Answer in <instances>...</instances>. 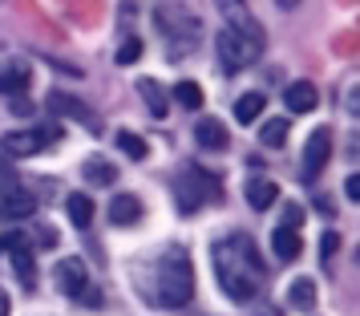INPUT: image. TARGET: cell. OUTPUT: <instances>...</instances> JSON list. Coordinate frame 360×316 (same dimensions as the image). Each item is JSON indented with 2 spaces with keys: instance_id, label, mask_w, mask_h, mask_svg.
<instances>
[{
  "instance_id": "6da1fadb",
  "label": "cell",
  "mask_w": 360,
  "mask_h": 316,
  "mask_svg": "<svg viewBox=\"0 0 360 316\" xmlns=\"http://www.w3.org/2000/svg\"><path fill=\"white\" fill-rule=\"evenodd\" d=\"M214 272H219V288L231 300H239V304H247L263 288V280H267L259 248H255V239L247 232H235L214 244Z\"/></svg>"
},
{
  "instance_id": "7a4b0ae2",
  "label": "cell",
  "mask_w": 360,
  "mask_h": 316,
  "mask_svg": "<svg viewBox=\"0 0 360 316\" xmlns=\"http://www.w3.org/2000/svg\"><path fill=\"white\" fill-rule=\"evenodd\" d=\"M195 296V264L186 248L170 244V248L158 255V300L166 308H186Z\"/></svg>"
},
{
  "instance_id": "3957f363",
  "label": "cell",
  "mask_w": 360,
  "mask_h": 316,
  "mask_svg": "<svg viewBox=\"0 0 360 316\" xmlns=\"http://www.w3.org/2000/svg\"><path fill=\"white\" fill-rule=\"evenodd\" d=\"M223 195V183H219V175H211L207 167H195V163H186V167L174 175V203H179L182 215H195L198 207H207Z\"/></svg>"
},
{
  "instance_id": "277c9868",
  "label": "cell",
  "mask_w": 360,
  "mask_h": 316,
  "mask_svg": "<svg viewBox=\"0 0 360 316\" xmlns=\"http://www.w3.org/2000/svg\"><path fill=\"white\" fill-rule=\"evenodd\" d=\"M154 25H158V33L170 37V45H174V61L179 57H186V49L198 41V33H202V25H198V17L186 8V4H179V0H170V4H158L154 8Z\"/></svg>"
},
{
  "instance_id": "5b68a950",
  "label": "cell",
  "mask_w": 360,
  "mask_h": 316,
  "mask_svg": "<svg viewBox=\"0 0 360 316\" xmlns=\"http://www.w3.org/2000/svg\"><path fill=\"white\" fill-rule=\"evenodd\" d=\"M263 33H239V29H223L214 37V49H219V65L227 73H239V69L255 65L263 53Z\"/></svg>"
},
{
  "instance_id": "8992f818",
  "label": "cell",
  "mask_w": 360,
  "mask_h": 316,
  "mask_svg": "<svg viewBox=\"0 0 360 316\" xmlns=\"http://www.w3.org/2000/svg\"><path fill=\"white\" fill-rule=\"evenodd\" d=\"M61 142V126H33V130H13L0 138V154L8 158H33Z\"/></svg>"
},
{
  "instance_id": "52a82bcc",
  "label": "cell",
  "mask_w": 360,
  "mask_h": 316,
  "mask_svg": "<svg viewBox=\"0 0 360 316\" xmlns=\"http://www.w3.org/2000/svg\"><path fill=\"white\" fill-rule=\"evenodd\" d=\"M37 211V195L25 187L17 170H0V219H29Z\"/></svg>"
},
{
  "instance_id": "ba28073f",
  "label": "cell",
  "mask_w": 360,
  "mask_h": 316,
  "mask_svg": "<svg viewBox=\"0 0 360 316\" xmlns=\"http://www.w3.org/2000/svg\"><path fill=\"white\" fill-rule=\"evenodd\" d=\"M45 110H49L53 118H73L82 130L89 134H101V118L85 106L82 98H73V94H65V89H53L49 98H45Z\"/></svg>"
},
{
  "instance_id": "9c48e42d",
  "label": "cell",
  "mask_w": 360,
  "mask_h": 316,
  "mask_svg": "<svg viewBox=\"0 0 360 316\" xmlns=\"http://www.w3.org/2000/svg\"><path fill=\"white\" fill-rule=\"evenodd\" d=\"M0 251H8L17 280L33 292V284H37V260H33V244H29V235H20V232L0 235Z\"/></svg>"
},
{
  "instance_id": "30bf717a",
  "label": "cell",
  "mask_w": 360,
  "mask_h": 316,
  "mask_svg": "<svg viewBox=\"0 0 360 316\" xmlns=\"http://www.w3.org/2000/svg\"><path fill=\"white\" fill-rule=\"evenodd\" d=\"M328 158H332V130H328V126H320V130H311L308 146H304V163H300V179H304V183L311 187L316 179H320V175H324Z\"/></svg>"
},
{
  "instance_id": "8fae6325",
  "label": "cell",
  "mask_w": 360,
  "mask_h": 316,
  "mask_svg": "<svg viewBox=\"0 0 360 316\" xmlns=\"http://www.w3.org/2000/svg\"><path fill=\"white\" fill-rule=\"evenodd\" d=\"M57 288H61V296H82V288L89 284V267H85L82 255H65L61 264H57Z\"/></svg>"
},
{
  "instance_id": "7c38bea8",
  "label": "cell",
  "mask_w": 360,
  "mask_h": 316,
  "mask_svg": "<svg viewBox=\"0 0 360 316\" xmlns=\"http://www.w3.org/2000/svg\"><path fill=\"white\" fill-rule=\"evenodd\" d=\"M195 142L202 150H227L231 138H227V126L219 118H198L195 122Z\"/></svg>"
},
{
  "instance_id": "4fadbf2b",
  "label": "cell",
  "mask_w": 360,
  "mask_h": 316,
  "mask_svg": "<svg viewBox=\"0 0 360 316\" xmlns=\"http://www.w3.org/2000/svg\"><path fill=\"white\" fill-rule=\"evenodd\" d=\"M283 101H288V110L292 114H311L316 106H320V89L311 82H292L283 89Z\"/></svg>"
},
{
  "instance_id": "5bb4252c",
  "label": "cell",
  "mask_w": 360,
  "mask_h": 316,
  "mask_svg": "<svg viewBox=\"0 0 360 316\" xmlns=\"http://www.w3.org/2000/svg\"><path fill=\"white\" fill-rule=\"evenodd\" d=\"M138 94H142V101H146V110L154 118H158V122H162L166 114H170V98H166V89L158 82H154V77H138Z\"/></svg>"
},
{
  "instance_id": "9a60e30c",
  "label": "cell",
  "mask_w": 360,
  "mask_h": 316,
  "mask_svg": "<svg viewBox=\"0 0 360 316\" xmlns=\"http://www.w3.org/2000/svg\"><path fill=\"white\" fill-rule=\"evenodd\" d=\"M110 219H114L117 227H134V223H142V199H138V195H114V203H110Z\"/></svg>"
},
{
  "instance_id": "2e32d148",
  "label": "cell",
  "mask_w": 360,
  "mask_h": 316,
  "mask_svg": "<svg viewBox=\"0 0 360 316\" xmlns=\"http://www.w3.org/2000/svg\"><path fill=\"white\" fill-rule=\"evenodd\" d=\"M65 215L73 227H89L94 223V199L85 195V191H73V195H65Z\"/></svg>"
},
{
  "instance_id": "e0dca14e",
  "label": "cell",
  "mask_w": 360,
  "mask_h": 316,
  "mask_svg": "<svg viewBox=\"0 0 360 316\" xmlns=\"http://www.w3.org/2000/svg\"><path fill=\"white\" fill-rule=\"evenodd\" d=\"M29 85H33V73H29V65H8V69H0V94L17 98V94H25Z\"/></svg>"
},
{
  "instance_id": "ac0fdd59",
  "label": "cell",
  "mask_w": 360,
  "mask_h": 316,
  "mask_svg": "<svg viewBox=\"0 0 360 316\" xmlns=\"http://www.w3.org/2000/svg\"><path fill=\"white\" fill-rule=\"evenodd\" d=\"M288 304H292L295 312H311V308H316V280H308V276L292 280V288H288Z\"/></svg>"
},
{
  "instance_id": "d6986e66",
  "label": "cell",
  "mask_w": 360,
  "mask_h": 316,
  "mask_svg": "<svg viewBox=\"0 0 360 316\" xmlns=\"http://www.w3.org/2000/svg\"><path fill=\"white\" fill-rule=\"evenodd\" d=\"M243 195H247V203H251L255 211H263V207H271V203L279 199V187L271 183V179H251Z\"/></svg>"
},
{
  "instance_id": "ffe728a7",
  "label": "cell",
  "mask_w": 360,
  "mask_h": 316,
  "mask_svg": "<svg viewBox=\"0 0 360 316\" xmlns=\"http://www.w3.org/2000/svg\"><path fill=\"white\" fill-rule=\"evenodd\" d=\"M82 175L89 179V183H98V187L117 183V167L110 163V158H85V163H82Z\"/></svg>"
},
{
  "instance_id": "44dd1931",
  "label": "cell",
  "mask_w": 360,
  "mask_h": 316,
  "mask_svg": "<svg viewBox=\"0 0 360 316\" xmlns=\"http://www.w3.org/2000/svg\"><path fill=\"white\" fill-rule=\"evenodd\" d=\"M263 110H267V98H263L259 89H255V94H243V98L235 101V118H239L243 126H255Z\"/></svg>"
},
{
  "instance_id": "7402d4cb",
  "label": "cell",
  "mask_w": 360,
  "mask_h": 316,
  "mask_svg": "<svg viewBox=\"0 0 360 316\" xmlns=\"http://www.w3.org/2000/svg\"><path fill=\"white\" fill-rule=\"evenodd\" d=\"M271 248H276L279 260H300L304 244H300V232H292V227H276V235H271Z\"/></svg>"
},
{
  "instance_id": "603a6c76",
  "label": "cell",
  "mask_w": 360,
  "mask_h": 316,
  "mask_svg": "<svg viewBox=\"0 0 360 316\" xmlns=\"http://www.w3.org/2000/svg\"><path fill=\"white\" fill-rule=\"evenodd\" d=\"M288 130H292V118H267V122L259 126V142L276 150V146H283Z\"/></svg>"
},
{
  "instance_id": "cb8c5ba5",
  "label": "cell",
  "mask_w": 360,
  "mask_h": 316,
  "mask_svg": "<svg viewBox=\"0 0 360 316\" xmlns=\"http://www.w3.org/2000/svg\"><path fill=\"white\" fill-rule=\"evenodd\" d=\"M117 150H122L126 158H134V163H142L150 154L146 138H142V134H130V130H117Z\"/></svg>"
},
{
  "instance_id": "d4e9b609",
  "label": "cell",
  "mask_w": 360,
  "mask_h": 316,
  "mask_svg": "<svg viewBox=\"0 0 360 316\" xmlns=\"http://www.w3.org/2000/svg\"><path fill=\"white\" fill-rule=\"evenodd\" d=\"M174 101H179L182 110H202V101L207 98H202V89H198L195 82H179L174 85Z\"/></svg>"
},
{
  "instance_id": "484cf974",
  "label": "cell",
  "mask_w": 360,
  "mask_h": 316,
  "mask_svg": "<svg viewBox=\"0 0 360 316\" xmlns=\"http://www.w3.org/2000/svg\"><path fill=\"white\" fill-rule=\"evenodd\" d=\"M138 57H142V37H126V41L117 45V53H114L117 65H134Z\"/></svg>"
},
{
  "instance_id": "4316f807",
  "label": "cell",
  "mask_w": 360,
  "mask_h": 316,
  "mask_svg": "<svg viewBox=\"0 0 360 316\" xmlns=\"http://www.w3.org/2000/svg\"><path fill=\"white\" fill-rule=\"evenodd\" d=\"M304 207H300V203H288V207H283V227H292V232H300V223H304Z\"/></svg>"
},
{
  "instance_id": "83f0119b",
  "label": "cell",
  "mask_w": 360,
  "mask_h": 316,
  "mask_svg": "<svg viewBox=\"0 0 360 316\" xmlns=\"http://www.w3.org/2000/svg\"><path fill=\"white\" fill-rule=\"evenodd\" d=\"M336 251H340V235H336V232L320 235V260H332Z\"/></svg>"
},
{
  "instance_id": "f1b7e54d",
  "label": "cell",
  "mask_w": 360,
  "mask_h": 316,
  "mask_svg": "<svg viewBox=\"0 0 360 316\" xmlns=\"http://www.w3.org/2000/svg\"><path fill=\"white\" fill-rule=\"evenodd\" d=\"M344 195L352 203H360V175H348V179H344Z\"/></svg>"
},
{
  "instance_id": "f546056e",
  "label": "cell",
  "mask_w": 360,
  "mask_h": 316,
  "mask_svg": "<svg viewBox=\"0 0 360 316\" xmlns=\"http://www.w3.org/2000/svg\"><path fill=\"white\" fill-rule=\"evenodd\" d=\"M77 300H82V304H89V308H98V304H101V292L85 284V288H82V296H77Z\"/></svg>"
},
{
  "instance_id": "4dcf8cb0",
  "label": "cell",
  "mask_w": 360,
  "mask_h": 316,
  "mask_svg": "<svg viewBox=\"0 0 360 316\" xmlns=\"http://www.w3.org/2000/svg\"><path fill=\"white\" fill-rule=\"evenodd\" d=\"M13 312V300H8V292H4V288H0V316H8Z\"/></svg>"
},
{
  "instance_id": "1f68e13d",
  "label": "cell",
  "mask_w": 360,
  "mask_h": 316,
  "mask_svg": "<svg viewBox=\"0 0 360 316\" xmlns=\"http://www.w3.org/2000/svg\"><path fill=\"white\" fill-rule=\"evenodd\" d=\"M316 207H320V211H328V215H332V199H328V195H316Z\"/></svg>"
},
{
  "instance_id": "d6a6232c",
  "label": "cell",
  "mask_w": 360,
  "mask_h": 316,
  "mask_svg": "<svg viewBox=\"0 0 360 316\" xmlns=\"http://www.w3.org/2000/svg\"><path fill=\"white\" fill-rule=\"evenodd\" d=\"M279 8H295V4H300V0H276Z\"/></svg>"
}]
</instances>
